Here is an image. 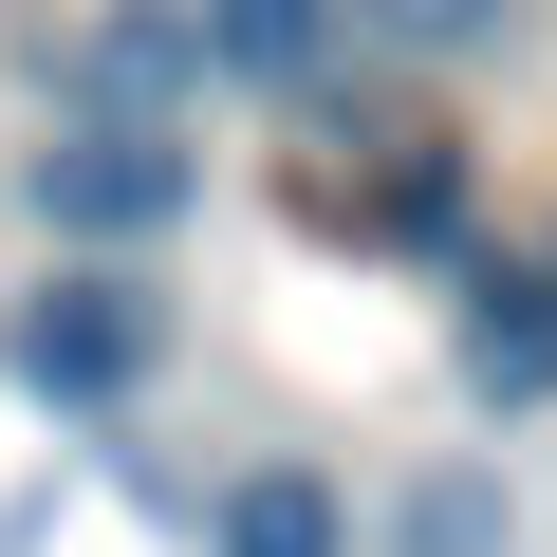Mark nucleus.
<instances>
[{"label":"nucleus","instance_id":"obj_1","mask_svg":"<svg viewBox=\"0 0 557 557\" xmlns=\"http://www.w3.org/2000/svg\"><path fill=\"white\" fill-rule=\"evenodd\" d=\"M38 205H57L75 242H149V223H186V149H168V112H75V131L38 149Z\"/></svg>","mask_w":557,"mask_h":557},{"label":"nucleus","instance_id":"obj_2","mask_svg":"<svg viewBox=\"0 0 557 557\" xmlns=\"http://www.w3.org/2000/svg\"><path fill=\"white\" fill-rule=\"evenodd\" d=\"M149 354H168V317L131 278H38V317H20V391H57V409H112Z\"/></svg>","mask_w":557,"mask_h":557},{"label":"nucleus","instance_id":"obj_3","mask_svg":"<svg viewBox=\"0 0 557 557\" xmlns=\"http://www.w3.org/2000/svg\"><path fill=\"white\" fill-rule=\"evenodd\" d=\"M465 391H483V409H539V391H557V260H502V278H483Z\"/></svg>","mask_w":557,"mask_h":557},{"label":"nucleus","instance_id":"obj_4","mask_svg":"<svg viewBox=\"0 0 557 557\" xmlns=\"http://www.w3.org/2000/svg\"><path fill=\"white\" fill-rule=\"evenodd\" d=\"M186 57L242 75V94H278V75H317V0H186Z\"/></svg>","mask_w":557,"mask_h":557},{"label":"nucleus","instance_id":"obj_5","mask_svg":"<svg viewBox=\"0 0 557 557\" xmlns=\"http://www.w3.org/2000/svg\"><path fill=\"white\" fill-rule=\"evenodd\" d=\"M223 557H335V483L242 465V483H223Z\"/></svg>","mask_w":557,"mask_h":557},{"label":"nucleus","instance_id":"obj_6","mask_svg":"<svg viewBox=\"0 0 557 557\" xmlns=\"http://www.w3.org/2000/svg\"><path fill=\"white\" fill-rule=\"evenodd\" d=\"M168 75H205V57H186V20H112V38L75 57V94H94V112H149Z\"/></svg>","mask_w":557,"mask_h":557},{"label":"nucleus","instance_id":"obj_7","mask_svg":"<svg viewBox=\"0 0 557 557\" xmlns=\"http://www.w3.org/2000/svg\"><path fill=\"white\" fill-rule=\"evenodd\" d=\"M372 20H391L409 57H465V38H483V0H372Z\"/></svg>","mask_w":557,"mask_h":557}]
</instances>
